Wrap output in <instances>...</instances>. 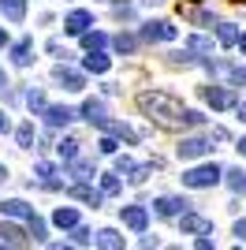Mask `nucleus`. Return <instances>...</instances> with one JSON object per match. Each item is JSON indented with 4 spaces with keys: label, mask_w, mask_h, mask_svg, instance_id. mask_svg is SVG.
Masks as SVG:
<instances>
[{
    "label": "nucleus",
    "mask_w": 246,
    "mask_h": 250,
    "mask_svg": "<svg viewBox=\"0 0 246 250\" xmlns=\"http://www.w3.org/2000/svg\"><path fill=\"white\" fill-rule=\"evenodd\" d=\"M142 38L145 42H175L179 30H175V22H168V19H153V22L142 26Z\"/></svg>",
    "instance_id": "nucleus-5"
},
{
    "label": "nucleus",
    "mask_w": 246,
    "mask_h": 250,
    "mask_svg": "<svg viewBox=\"0 0 246 250\" xmlns=\"http://www.w3.org/2000/svg\"><path fill=\"white\" fill-rule=\"evenodd\" d=\"M194 247H198V250H209V247H213V239H209V235H198Z\"/></svg>",
    "instance_id": "nucleus-41"
},
{
    "label": "nucleus",
    "mask_w": 246,
    "mask_h": 250,
    "mask_svg": "<svg viewBox=\"0 0 246 250\" xmlns=\"http://www.w3.org/2000/svg\"><path fill=\"white\" fill-rule=\"evenodd\" d=\"M104 45H108V38H104L101 30H86V34H82V49H86V52L104 49Z\"/></svg>",
    "instance_id": "nucleus-23"
},
{
    "label": "nucleus",
    "mask_w": 246,
    "mask_h": 250,
    "mask_svg": "<svg viewBox=\"0 0 246 250\" xmlns=\"http://www.w3.org/2000/svg\"><path fill=\"white\" fill-rule=\"evenodd\" d=\"M15 142H19V149H34V124L15 127Z\"/></svg>",
    "instance_id": "nucleus-24"
},
{
    "label": "nucleus",
    "mask_w": 246,
    "mask_h": 250,
    "mask_svg": "<svg viewBox=\"0 0 246 250\" xmlns=\"http://www.w3.org/2000/svg\"><path fill=\"white\" fill-rule=\"evenodd\" d=\"M41 116H45V124H49V127H67L75 120V112L67 108V104H45V112H41Z\"/></svg>",
    "instance_id": "nucleus-12"
},
{
    "label": "nucleus",
    "mask_w": 246,
    "mask_h": 250,
    "mask_svg": "<svg viewBox=\"0 0 246 250\" xmlns=\"http://www.w3.org/2000/svg\"><path fill=\"white\" fill-rule=\"evenodd\" d=\"M34 176H41L49 187H60L56 183V165H49V161H41V165H34Z\"/></svg>",
    "instance_id": "nucleus-27"
},
{
    "label": "nucleus",
    "mask_w": 246,
    "mask_h": 250,
    "mask_svg": "<svg viewBox=\"0 0 246 250\" xmlns=\"http://www.w3.org/2000/svg\"><path fill=\"white\" fill-rule=\"evenodd\" d=\"M52 224H56L60 231H71L75 224H79V209L75 206H56L52 209Z\"/></svg>",
    "instance_id": "nucleus-14"
},
{
    "label": "nucleus",
    "mask_w": 246,
    "mask_h": 250,
    "mask_svg": "<svg viewBox=\"0 0 246 250\" xmlns=\"http://www.w3.org/2000/svg\"><path fill=\"white\" fill-rule=\"evenodd\" d=\"M26 108H30V112H45V94H41V90H30V94H26Z\"/></svg>",
    "instance_id": "nucleus-33"
},
{
    "label": "nucleus",
    "mask_w": 246,
    "mask_h": 250,
    "mask_svg": "<svg viewBox=\"0 0 246 250\" xmlns=\"http://www.w3.org/2000/svg\"><path fill=\"white\" fill-rule=\"evenodd\" d=\"M235 149H239V153L246 157V135H243V138H239V142H235Z\"/></svg>",
    "instance_id": "nucleus-42"
},
{
    "label": "nucleus",
    "mask_w": 246,
    "mask_h": 250,
    "mask_svg": "<svg viewBox=\"0 0 246 250\" xmlns=\"http://www.w3.org/2000/svg\"><path fill=\"white\" fill-rule=\"evenodd\" d=\"M227 79H231V86H243V83H246V63L231 67V71H227Z\"/></svg>",
    "instance_id": "nucleus-38"
},
{
    "label": "nucleus",
    "mask_w": 246,
    "mask_h": 250,
    "mask_svg": "<svg viewBox=\"0 0 246 250\" xmlns=\"http://www.w3.org/2000/svg\"><path fill=\"white\" fill-rule=\"evenodd\" d=\"M179 231H183V235H202V231H213V220L186 209L183 217H179Z\"/></svg>",
    "instance_id": "nucleus-9"
},
{
    "label": "nucleus",
    "mask_w": 246,
    "mask_h": 250,
    "mask_svg": "<svg viewBox=\"0 0 246 250\" xmlns=\"http://www.w3.org/2000/svg\"><path fill=\"white\" fill-rule=\"evenodd\" d=\"M205 120H209V116L198 112V108H186V112H183V124H186V127H202Z\"/></svg>",
    "instance_id": "nucleus-34"
},
{
    "label": "nucleus",
    "mask_w": 246,
    "mask_h": 250,
    "mask_svg": "<svg viewBox=\"0 0 246 250\" xmlns=\"http://www.w3.org/2000/svg\"><path fill=\"white\" fill-rule=\"evenodd\" d=\"M0 15L19 26V22L26 19V0H0Z\"/></svg>",
    "instance_id": "nucleus-17"
},
{
    "label": "nucleus",
    "mask_w": 246,
    "mask_h": 250,
    "mask_svg": "<svg viewBox=\"0 0 246 250\" xmlns=\"http://www.w3.org/2000/svg\"><path fill=\"white\" fill-rule=\"evenodd\" d=\"M71 243H79V247H90V243H93V231H90V228H82V224H75V228H71Z\"/></svg>",
    "instance_id": "nucleus-32"
},
{
    "label": "nucleus",
    "mask_w": 246,
    "mask_h": 250,
    "mask_svg": "<svg viewBox=\"0 0 246 250\" xmlns=\"http://www.w3.org/2000/svg\"><path fill=\"white\" fill-rule=\"evenodd\" d=\"M71 198H79V202H90V206L97 209V206L104 202V190H93V187H82V183H79V187H71Z\"/></svg>",
    "instance_id": "nucleus-19"
},
{
    "label": "nucleus",
    "mask_w": 246,
    "mask_h": 250,
    "mask_svg": "<svg viewBox=\"0 0 246 250\" xmlns=\"http://www.w3.org/2000/svg\"><path fill=\"white\" fill-rule=\"evenodd\" d=\"M56 153H60L63 161H75V157H79V142H75V138H63L60 146H56Z\"/></svg>",
    "instance_id": "nucleus-31"
},
{
    "label": "nucleus",
    "mask_w": 246,
    "mask_h": 250,
    "mask_svg": "<svg viewBox=\"0 0 246 250\" xmlns=\"http://www.w3.org/2000/svg\"><path fill=\"white\" fill-rule=\"evenodd\" d=\"M123 224L131 231H145L149 228V213H145V206H123Z\"/></svg>",
    "instance_id": "nucleus-10"
},
{
    "label": "nucleus",
    "mask_w": 246,
    "mask_h": 250,
    "mask_svg": "<svg viewBox=\"0 0 246 250\" xmlns=\"http://www.w3.org/2000/svg\"><path fill=\"white\" fill-rule=\"evenodd\" d=\"M186 49H194V52H213V38L194 34V38H186Z\"/></svg>",
    "instance_id": "nucleus-30"
},
{
    "label": "nucleus",
    "mask_w": 246,
    "mask_h": 250,
    "mask_svg": "<svg viewBox=\"0 0 246 250\" xmlns=\"http://www.w3.org/2000/svg\"><path fill=\"white\" fill-rule=\"evenodd\" d=\"M71 165H75V179H93L97 176V168H93L90 161H79V157H75Z\"/></svg>",
    "instance_id": "nucleus-29"
},
{
    "label": "nucleus",
    "mask_w": 246,
    "mask_h": 250,
    "mask_svg": "<svg viewBox=\"0 0 246 250\" xmlns=\"http://www.w3.org/2000/svg\"><path fill=\"white\" fill-rule=\"evenodd\" d=\"M4 45H8V30H0V49H4Z\"/></svg>",
    "instance_id": "nucleus-47"
},
{
    "label": "nucleus",
    "mask_w": 246,
    "mask_h": 250,
    "mask_svg": "<svg viewBox=\"0 0 246 250\" xmlns=\"http://www.w3.org/2000/svg\"><path fill=\"white\" fill-rule=\"evenodd\" d=\"M8 131H11V116L0 108V135H8Z\"/></svg>",
    "instance_id": "nucleus-40"
},
{
    "label": "nucleus",
    "mask_w": 246,
    "mask_h": 250,
    "mask_svg": "<svg viewBox=\"0 0 246 250\" xmlns=\"http://www.w3.org/2000/svg\"><path fill=\"white\" fill-rule=\"evenodd\" d=\"M108 67H112V56H104L101 49H93L86 60H82V71L86 75H108Z\"/></svg>",
    "instance_id": "nucleus-13"
},
{
    "label": "nucleus",
    "mask_w": 246,
    "mask_h": 250,
    "mask_svg": "<svg viewBox=\"0 0 246 250\" xmlns=\"http://www.w3.org/2000/svg\"><path fill=\"white\" fill-rule=\"evenodd\" d=\"M0 213H4V217H11V220H26L34 213V206L26 198H4L0 202Z\"/></svg>",
    "instance_id": "nucleus-11"
},
{
    "label": "nucleus",
    "mask_w": 246,
    "mask_h": 250,
    "mask_svg": "<svg viewBox=\"0 0 246 250\" xmlns=\"http://www.w3.org/2000/svg\"><path fill=\"white\" fill-rule=\"evenodd\" d=\"M93 243L104 250H123V231L120 228H101V231H93Z\"/></svg>",
    "instance_id": "nucleus-16"
},
{
    "label": "nucleus",
    "mask_w": 246,
    "mask_h": 250,
    "mask_svg": "<svg viewBox=\"0 0 246 250\" xmlns=\"http://www.w3.org/2000/svg\"><path fill=\"white\" fill-rule=\"evenodd\" d=\"M216 42H220V45H239L235 22H220V26H216Z\"/></svg>",
    "instance_id": "nucleus-21"
},
{
    "label": "nucleus",
    "mask_w": 246,
    "mask_h": 250,
    "mask_svg": "<svg viewBox=\"0 0 246 250\" xmlns=\"http://www.w3.org/2000/svg\"><path fill=\"white\" fill-rule=\"evenodd\" d=\"M239 52L246 56V34H239Z\"/></svg>",
    "instance_id": "nucleus-44"
},
{
    "label": "nucleus",
    "mask_w": 246,
    "mask_h": 250,
    "mask_svg": "<svg viewBox=\"0 0 246 250\" xmlns=\"http://www.w3.org/2000/svg\"><path fill=\"white\" fill-rule=\"evenodd\" d=\"M112 49L116 52H134L138 49V38L134 34H120V38H112Z\"/></svg>",
    "instance_id": "nucleus-28"
},
{
    "label": "nucleus",
    "mask_w": 246,
    "mask_h": 250,
    "mask_svg": "<svg viewBox=\"0 0 246 250\" xmlns=\"http://www.w3.org/2000/svg\"><path fill=\"white\" fill-rule=\"evenodd\" d=\"M179 179H183V187H190V190H209V187H216V183L224 179V168L216 165V161H205V165L186 168Z\"/></svg>",
    "instance_id": "nucleus-2"
},
{
    "label": "nucleus",
    "mask_w": 246,
    "mask_h": 250,
    "mask_svg": "<svg viewBox=\"0 0 246 250\" xmlns=\"http://www.w3.org/2000/svg\"><path fill=\"white\" fill-rule=\"evenodd\" d=\"M205 101H209L213 112H227V108H235V104H239V97L231 94L227 86H209V90H205Z\"/></svg>",
    "instance_id": "nucleus-6"
},
{
    "label": "nucleus",
    "mask_w": 246,
    "mask_h": 250,
    "mask_svg": "<svg viewBox=\"0 0 246 250\" xmlns=\"http://www.w3.org/2000/svg\"><path fill=\"white\" fill-rule=\"evenodd\" d=\"M101 190L108 194V198H112V194H120V190H123V183H120V172H104V176H101Z\"/></svg>",
    "instance_id": "nucleus-25"
},
{
    "label": "nucleus",
    "mask_w": 246,
    "mask_h": 250,
    "mask_svg": "<svg viewBox=\"0 0 246 250\" xmlns=\"http://www.w3.org/2000/svg\"><path fill=\"white\" fill-rule=\"evenodd\" d=\"M149 176H153V165H142V168L134 165V172H131V183H145Z\"/></svg>",
    "instance_id": "nucleus-36"
},
{
    "label": "nucleus",
    "mask_w": 246,
    "mask_h": 250,
    "mask_svg": "<svg viewBox=\"0 0 246 250\" xmlns=\"http://www.w3.org/2000/svg\"><path fill=\"white\" fill-rule=\"evenodd\" d=\"M112 172H120V176H131V172H134V161H131V157H127V153H116V168H112Z\"/></svg>",
    "instance_id": "nucleus-35"
},
{
    "label": "nucleus",
    "mask_w": 246,
    "mask_h": 250,
    "mask_svg": "<svg viewBox=\"0 0 246 250\" xmlns=\"http://www.w3.org/2000/svg\"><path fill=\"white\" fill-rule=\"evenodd\" d=\"M231 235H235L239 243H246V220H235V224H231Z\"/></svg>",
    "instance_id": "nucleus-39"
},
{
    "label": "nucleus",
    "mask_w": 246,
    "mask_h": 250,
    "mask_svg": "<svg viewBox=\"0 0 246 250\" xmlns=\"http://www.w3.org/2000/svg\"><path fill=\"white\" fill-rule=\"evenodd\" d=\"M213 153V138L205 135H190L179 142V161H198V157H209Z\"/></svg>",
    "instance_id": "nucleus-3"
},
{
    "label": "nucleus",
    "mask_w": 246,
    "mask_h": 250,
    "mask_svg": "<svg viewBox=\"0 0 246 250\" xmlns=\"http://www.w3.org/2000/svg\"><path fill=\"white\" fill-rule=\"evenodd\" d=\"M97 146H101V153H108V157H116V153H120V142H116L112 135H104L101 142H97Z\"/></svg>",
    "instance_id": "nucleus-37"
},
{
    "label": "nucleus",
    "mask_w": 246,
    "mask_h": 250,
    "mask_svg": "<svg viewBox=\"0 0 246 250\" xmlns=\"http://www.w3.org/2000/svg\"><path fill=\"white\" fill-rule=\"evenodd\" d=\"M224 179H227V187L235 190V194H239V190H246V172H243V168H227Z\"/></svg>",
    "instance_id": "nucleus-26"
},
{
    "label": "nucleus",
    "mask_w": 246,
    "mask_h": 250,
    "mask_svg": "<svg viewBox=\"0 0 246 250\" xmlns=\"http://www.w3.org/2000/svg\"><path fill=\"white\" fill-rule=\"evenodd\" d=\"M26 231L34 235V243H41L45 235H49V224H45V220H41L38 213H30V217H26Z\"/></svg>",
    "instance_id": "nucleus-20"
},
{
    "label": "nucleus",
    "mask_w": 246,
    "mask_h": 250,
    "mask_svg": "<svg viewBox=\"0 0 246 250\" xmlns=\"http://www.w3.org/2000/svg\"><path fill=\"white\" fill-rule=\"evenodd\" d=\"M186 209H190V202H186V198H179V194H161V198L153 202V213H157V217H164V220L183 217Z\"/></svg>",
    "instance_id": "nucleus-4"
},
{
    "label": "nucleus",
    "mask_w": 246,
    "mask_h": 250,
    "mask_svg": "<svg viewBox=\"0 0 246 250\" xmlns=\"http://www.w3.org/2000/svg\"><path fill=\"white\" fill-rule=\"evenodd\" d=\"M4 86H8V75H4V67H0V90H4Z\"/></svg>",
    "instance_id": "nucleus-46"
},
{
    "label": "nucleus",
    "mask_w": 246,
    "mask_h": 250,
    "mask_svg": "<svg viewBox=\"0 0 246 250\" xmlns=\"http://www.w3.org/2000/svg\"><path fill=\"white\" fill-rule=\"evenodd\" d=\"M52 79H56V83L63 86V90H67V94H79V90H86V75L82 71H71V67H52Z\"/></svg>",
    "instance_id": "nucleus-7"
},
{
    "label": "nucleus",
    "mask_w": 246,
    "mask_h": 250,
    "mask_svg": "<svg viewBox=\"0 0 246 250\" xmlns=\"http://www.w3.org/2000/svg\"><path fill=\"white\" fill-rule=\"evenodd\" d=\"M82 116H86L90 124H97V120L104 116V104L97 101V97H86V101H82Z\"/></svg>",
    "instance_id": "nucleus-22"
},
{
    "label": "nucleus",
    "mask_w": 246,
    "mask_h": 250,
    "mask_svg": "<svg viewBox=\"0 0 246 250\" xmlns=\"http://www.w3.org/2000/svg\"><path fill=\"white\" fill-rule=\"evenodd\" d=\"M138 108H142V116H149L161 127H179L183 112H186V104L175 94H168V90H142L138 94Z\"/></svg>",
    "instance_id": "nucleus-1"
},
{
    "label": "nucleus",
    "mask_w": 246,
    "mask_h": 250,
    "mask_svg": "<svg viewBox=\"0 0 246 250\" xmlns=\"http://www.w3.org/2000/svg\"><path fill=\"white\" fill-rule=\"evenodd\" d=\"M8 176H11V172H8V165H0V183H4Z\"/></svg>",
    "instance_id": "nucleus-45"
},
{
    "label": "nucleus",
    "mask_w": 246,
    "mask_h": 250,
    "mask_svg": "<svg viewBox=\"0 0 246 250\" xmlns=\"http://www.w3.org/2000/svg\"><path fill=\"white\" fill-rule=\"evenodd\" d=\"M235 112H239V120L246 124V104H235Z\"/></svg>",
    "instance_id": "nucleus-43"
},
{
    "label": "nucleus",
    "mask_w": 246,
    "mask_h": 250,
    "mask_svg": "<svg viewBox=\"0 0 246 250\" xmlns=\"http://www.w3.org/2000/svg\"><path fill=\"white\" fill-rule=\"evenodd\" d=\"M0 243H8V247H19V243H26V235H22V228H15L8 220H0Z\"/></svg>",
    "instance_id": "nucleus-18"
},
{
    "label": "nucleus",
    "mask_w": 246,
    "mask_h": 250,
    "mask_svg": "<svg viewBox=\"0 0 246 250\" xmlns=\"http://www.w3.org/2000/svg\"><path fill=\"white\" fill-rule=\"evenodd\" d=\"M11 63H15V67H30L34 63V42L30 38H22V42L11 45Z\"/></svg>",
    "instance_id": "nucleus-15"
},
{
    "label": "nucleus",
    "mask_w": 246,
    "mask_h": 250,
    "mask_svg": "<svg viewBox=\"0 0 246 250\" xmlns=\"http://www.w3.org/2000/svg\"><path fill=\"white\" fill-rule=\"evenodd\" d=\"M93 26V11H86V8H75L67 19H63V30L71 34V38H82V34Z\"/></svg>",
    "instance_id": "nucleus-8"
}]
</instances>
